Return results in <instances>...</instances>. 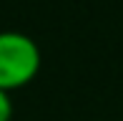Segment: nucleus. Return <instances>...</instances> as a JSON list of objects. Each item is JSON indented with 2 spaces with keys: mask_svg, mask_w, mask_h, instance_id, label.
Listing matches in <instances>:
<instances>
[{
  "mask_svg": "<svg viewBox=\"0 0 123 121\" xmlns=\"http://www.w3.org/2000/svg\"><path fill=\"white\" fill-rule=\"evenodd\" d=\"M40 71V48L25 33H0V91L28 86Z\"/></svg>",
  "mask_w": 123,
  "mask_h": 121,
  "instance_id": "nucleus-1",
  "label": "nucleus"
},
{
  "mask_svg": "<svg viewBox=\"0 0 123 121\" xmlns=\"http://www.w3.org/2000/svg\"><path fill=\"white\" fill-rule=\"evenodd\" d=\"M13 119V101H10L8 91H0V121H10Z\"/></svg>",
  "mask_w": 123,
  "mask_h": 121,
  "instance_id": "nucleus-2",
  "label": "nucleus"
}]
</instances>
